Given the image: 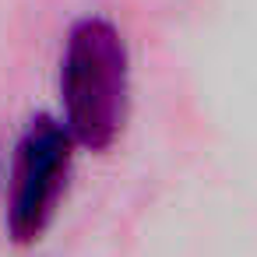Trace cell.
Here are the masks:
<instances>
[{"instance_id": "6da1fadb", "label": "cell", "mask_w": 257, "mask_h": 257, "mask_svg": "<svg viewBox=\"0 0 257 257\" xmlns=\"http://www.w3.org/2000/svg\"><path fill=\"white\" fill-rule=\"evenodd\" d=\"M131 99V57L120 29L106 18H81L67 32L60 60L64 127L74 145L106 152L116 145Z\"/></svg>"}, {"instance_id": "7a4b0ae2", "label": "cell", "mask_w": 257, "mask_h": 257, "mask_svg": "<svg viewBox=\"0 0 257 257\" xmlns=\"http://www.w3.org/2000/svg\"><path fill=\"white\" fill-rule=\"evenodd\" d=\"M74 141L60 120L39 116L25 131L15 152L11 194H8V232L18 246L36 243L60 204V194L71 176Z\"/></svg>"}]
</instances>
